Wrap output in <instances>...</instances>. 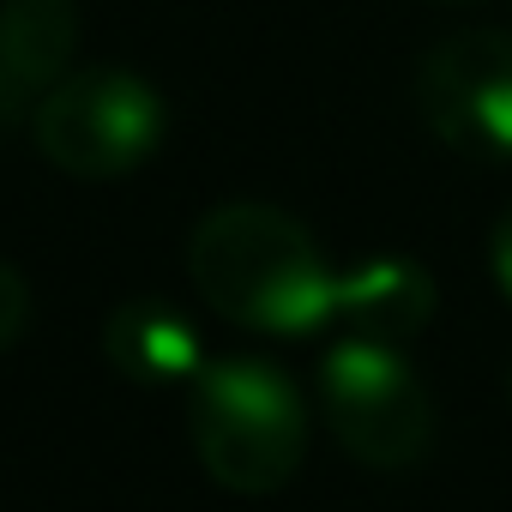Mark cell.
<instances>
[{
  "label": "cell",
  "mask_w": 512,
  "mask_h": 512,
  "mask_svg": "<svg viewBox=\"0 0 512 512\" xmlns=\"http://www.w3.org/2000/svg\"><path fill=\"white\" fill-rule=\"evenodd\" d=\"M440 7H482V0H440Z\"/></svg>",
  "instance_id": "cell-11"
},
{
  "label": "cell",
  "mask_w": 512,
  "mask_h": 512,
  "mask_svg": "<svg viewBox=\"0 0 512 512\" xmlns=\"http://www.w3.org/2000/svg\"><path fill=\"white\" fill-rule=\"evenodd\" d=\"M37 151L73 181H121L157 157L169 103L133 67H79L31 109Z\"/></svg>",
  "instance_id": "cell-3"
},
{
  "label": "cell",
  "mask_w": 512,
  "mask_h": 512,
  "mask_svg": "<svg viewBox=\"0 0 512 512\" xmlns=\"http://www.w3.org/2000/svg\"><path fill=\"white\" fill-rule=\"evenodd\" d=\"M187 278L229 326L260 338H314L338 326V272L320 241L278 205L235 199L193 223Z\"/></svg>",
  "instance_id": "cell-1"
},
{
  "label": "cell",
  "mask_w": 512,
  "mask_h": 512,
  "mask_svg": "<svg viewBox=\"0 0 512 512\" xmlns=\"http://www.w3.org/2000/svg\"><path fill=\"white\" fill-rule=\"evenodd\" d=\"M416 109L440 145L476 163H512V37H446L416 73Z\"/></svg>",
  "instance_id": "cell-5"
},
{
  "label": "cell",
  "mask_w": 512,
  "mask_h": 512,
  "mask_svg": "<svg viewBox=\"0 0 512 512\" xmlns=\"http://www.w3.org/2000/svg\"><path fill=\"white\" fill-rule=\"evenodd\" d=\"M31 326V284L0 260V350H13Z\"/></svg>",
  "instance_id": "cell-9"
},
{
  "label": "cell",
  "mask_w": 512,
  "mask_h": 512,
  "mask_svg": "<svg viewBox=\"0 0 512 512\" xmlns=\"http://www.w3.org/2000/svg\"><path fill=\"white\" fill-rule=\"evenodd\" d=\"M79 7L73 0H7L0 7V109L43 103L73 73Z\"/></svg>",
  "instance_id": "cell-6"
},
{
  "label": "cell",
  "mask_w": 512,
  "mask_h": 512,
  "mask_svg": "<svg viewBox=\"0 0 512 512\" xmlns=\"http://www.w3.org/2000/svg\"><path fill=\"white\" fill-rule=\"evenodd\" d=\"M187 434L205 476L229 494H278L308 452V404L266 356H217L187 398Z\"/></svg>",
  "instance_id": "cell-2"
},
{
  "label": "cell",
  "mask_w": 512,
  "mask_h": 512,
  "mask_svg": "<svg viewBox=\"0 0 512 512\" xmlns=\"http://www.w3.org/2000/svg\"><path fill=\"white\" fill-rule=\"evenodd\" d=\"M488 272H494L500 296L512 302V211H500V223H494V235H488Z\"/></svg>",
  "instance_id": "cell-10"
},
{
  "label": "cell",
  "mask_w": 512,
  "mask_h": 512,
  "mask_svg": "<svg viewBox=\"0 0 512 512\" xmlns=\"http://www.w3.org/2000/svg\"><path fill=\"white\" fill-rule=\"evenodd\" d=\"M506 398H512V374H506Z\"/></svg>",
  "instance_id": "cell-12"
},
{
  "label": "cell",
  "mask_w": 512,
  "mask_h": 512,
  "mask_svg": "<svg viewBox=\"0 0 512 512\" xmlns=\"http://www.w3.org/2000/svg\"><path fill=\"white\" fill-rule=\"evenodd\" d=\"M434 320V278L416 260H362L350 272H338V326L350 338H374V344H410L422 338V326Z\"/></svg>",
  "instance_id": "cell-8"
},
{
  "label": "cell",
  "mask_w": 512,
  "mask_h": 512,
  "mask_svg": "<svg viewBox=\"0 0 512 512\" xmlns=\"http://www.w3.org/2000/svg\"><path fill=\"white\" fill-rule=\"evenodd\" d=\"M320 416L368 470H404L434 446V398L398 344L344 332L320 356Z\"/></svg>",
  "instance_id": "cell-4"
},
{
  "label": "cell",
  "mask_w": 512,
  "mask_h": 512,
  "mask_svg": "<svg viewBox=\"0 0 512 512\" xmlns=\"http://www.w3.org/2000/svg\"><path fill=\"white\" fill-rule=\"evenodd\" d=\"M103 356L121 380L145 386V392H163V386H193L199 368H205V350H199V332L181 308L157 302V296H139V302H121L109 320H103Z\"/></svg>",
  "instance_id": "cell-7"
}]
</instances>
